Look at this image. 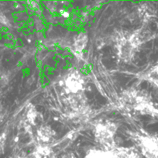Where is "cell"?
Masks as SVG:
<instances>
[{"mask_svg": "<svg viewBox=\"0 0 158 158\" xmlns=\"http://www.w3.org/2000/svg\"><path fill=\"white\" fill-rule=\"evenodd\" d=\"M140 44V37L136 33L120 37L116 43L118 56L125 61H130L134 58Z\"/></svg>", "mask_w": 158, "mask_h": 158, "instance_id": "obj_4", "label": "cell"}, {"mask_svg": "<svg viewBox=\"0 0 158 158\" xmlns=\"http://www.w3.org/2000/svg\"><path fill=\"white\" fill-rule=\"evenodd\" d=\"M32 158H56V155L49 145L37 144L32 152Z\"/></svg>", "mask_w": 158, "mask_h": 158, "instance_id": "obj_7", "label": "cell"}, {"mask_svg": "<svg viewBox=\"0 0 158 158\" xmlns=\"http://www.w3.org/2000/svg\"><path fill=\"white\" fill-rule=\"evenodd\" d=\"M140 155L135 148H93L87 150L84 158H140Z\"/></svg>", "mask_w": 158, "mask_h": 158, "instance_id": "obj_1", "label": "cell"}, {"mask_svg": "<svg viewBox=\"0 0 158 158\" xmlns=\"http://www.w3.org/2000/svg\"><path fill=\"white\" fill-rule=\"evenodd\" d=\"M60 158H77V157L73 152H68L62 155Z\"/></svg>", "mask_w": 158, "mask_h": 158, "instance_id": "obj_12", "label": "cell"}, {"mask_svg": "<svg viewBox=\"0 0 158 158\" xmlns=\"http://www.w3.org/2000/svg\"><path fill=\"white\" fill-rule=\"evenodd\" d=\"M6 134L5 133L0 134V152H1L5 148L6 142Z\"/></svg>", "mask_w": 158, "mask_h": 158, "instance_id": "obj_10", "label": "cell"}, {"mask_svg": "<svg viewBox=\"0 0 158 158\" xmlns=\"http://www.w3.org/2000/svg\"><path fill=\"white\" fill-rule=\"evenodd\" d=\"M27 120L29 124L35 125L36 124V121L37 118V111L35 108L32 104H30L27 108Z\"/></svg>", "mask_w": 158, "mask_h": 158, "instance_id": "obj_9", "label": "cell"}, {"mask_svg": "<svg viewBox=\"0 0 158 158\" xmlns=\"http://www.w3.org/2000/svg\"><path fill=\"white\" fill-rule=\"evenodd\" d=\"M0 23H2L3 24H5V25H7L8 23V19L3 14V13L2 12L1 10H0Z\"/></svg>", "mask_w": 158, "mask_h": 158, "instance_id": "obj_11", "label": "cell"}, {"mask_svg": "<svg viewBox=\"0 0 158 158\" xmlns=\"http://www.w3.org/2000/svg\"><path fill=\"white\" fill-rule=\"evenodd\" d=\"M87 43H88L87 35L84 32H81L77 35L73 44L74 49H75V51L77 52H78V53H81L82 51H83L86 48L87 45Z\"/></svg>", "mask_w": 158, "mask_h": 158, "instance_id": "obj_8", "label": "cell"}, {"mask_svg": "<svg viewBox=\"0 0 158 158\" xmlns=\"http://www.w3.org/2000/svg\"><path fill=\"white\" fill-rule=\"evenodd\" d=\"M56 135L55 131L48 125H43L36 131V138L38 144L49 145Z\"/></svg>", "mask_w": 158, "mask_h": 158, "instance_id": "obj_6", "label": "cell"}, {"mask_svg": "<svg viewBox=\"0 0 158 158\" xmlns=\"http://www.w3.org/2000/svg\"><path fill=\"white\" fill-rule=\"evenodd\" d=\"M136 148L145 158H158V138L149 134L136 132L130 134Z\"/></svg>", "mask_w": 158, "mask_h": 158, "instance_id": "obj_3", "label": "cell"}, {"mask_svg": "<svg viewBox=\"0 0 158 158\" xmlns=\"http://www.w3.org/2000/svg\"><path fill=\"white\" fill-rule=\"evenodd\" d=\"M3 118V108L2 106L0 105V122L2 121V119Z\"/></svg>", "mask_w": 158, "mask_h": 158, "instance_id": "obj_13", "label": "cell"}, {"mask_svg": "<svg viewBox=\"0 0 158 158\" xmlns=\"http://www.w3.org/2000/svg\"><path fill=\"white\" fill-rule=\"evenodd\" d=\"M118 126L111 122L98 123L94 127L95 140L101 148L113 149L116 146L115 136Z\"/></svg>", "mask_w": 158, "mask_h": 158, "instance_id": "obj_2", "label": "cell"}, {"mask_svg": "<svg viewBox=\"0 0 158 158\" xmlns=\"http://www.w3.org/2000/svg\"><path fill=\"white\" fill-rule=\"evenodd\" d=\"M63 82L64 89L67 94L82 93L85 87L84 78L81 73L77 70L70 72L64 78Z\"/></svg>", "mask_w": 158, "mask_h": 158, "instance_id": "obj_5", "label": "cell"}]
</instances>
